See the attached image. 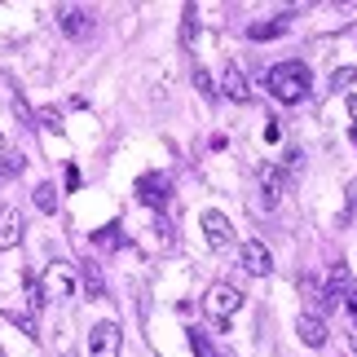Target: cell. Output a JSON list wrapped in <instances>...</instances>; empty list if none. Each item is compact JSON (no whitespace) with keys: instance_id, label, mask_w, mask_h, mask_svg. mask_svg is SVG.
Returning a JSON list of instances; mask_svg holds the SVG:
<instances>
[{"instance_id":"obj_15","label":"cell","mask_w":357,"mask_h":357,"mask_svg":"<svg viewBox=\"0 0 357 357\" xmlns=\"http://www.w3.org/2000/svg\"><path fill=\"white\" fill-rule=\"evenodd\" d=\"M195 40H199V9L185 5V13H181V45L195 49Z\"/></svg>"},{"instance_id":"obj_9","label":"cell","mask_w":357,"mask_h":357,"mask_svg":"<svg viewBox=\"0 0 357 357\" xmlns=\"http://www.w3.org/2000/svg\"><path fill=\"white\" fill-rule=\"evenodd\" d=\"M353 291V273H349V265H331V273H326V287H322V296H326V305H340Z\"/></svg>"},{"instance_id":"obj_28","label":"cell","mask_w":357,"mask_h":357,"mask_svg":"<svg viewBox=\"0 0 357 357\" xmlns=\"http://www.w3.org/2000/svg\"><path fill=\"white\" fill-rule=\"evenodd\" d=\"M353 353H357V326H353Z\"/></svg>"},{"instance_id":"obj_8","label":"cell","mask_w":357,"mask_h":357,"mask_svg":"<svg viewBox=\"0 0 357 357\" xmlns=\"http://www.w3.org/2000/svg\"><path fill=\"white\" fill-rule=\"evenodd\" d=\"M238 260H243V269L252 273V278H265V273L273 269V256H269V247L265 243H256V238H247L238 247Z\"/></svg>"},{"instance_id":"obj_10","label":"cell","mask_w":357,"mask_h":357,"mask_svg":"<svg viewBox=\"0 0 357 357\" xmlns=\"http://www.w3.org/2000/svg\"><path fill=\"white\" fill-rule=\"evenodd\" d=\"M22 243V212L18 208H0V252Z\"/></svg>"},{"instance_id":"obj_17","label":"cell","mask_w":357,"mask_h":357,"mask_svg":"<svg viewBox=\"0 0 357 357\" xmlns=\"http://www.w3.org/2000/svg\"><path fill=\"white\" fill-rule=\"evenodd\" d=\"M260 190H265V203L273 208V203L282 199V195H278V190H282V172H269V168H265V176H260Z\"/></svg>"},{"instance_id":"obj_14","label":"cell","mask_w":357,"mask_h":357,"mask_svg":"<svg viewBox=\"0 0 357 357\" xmlns=\"http://www.w3.org/2000/svg\"><path fill=\"white\" fill-rule=\"evenodd\" d=\"M36 208L45 212V216L58 212V185H53V181H40V185H36Z\"/></svg>"},{"instance_id":"obj_1","label":"cell","mask_w":357,"mask_h":357,"mask_svg":"<svg viewBox=\"0 0 357 357\" xmlns=\"http://www.w3.org/2000/svg\"><path fill=\"white\" fill-rule=\"evenodd\" d=\"M265 89H269L282 106H296V102L309 98L313 75H309L305 62H278V66H269V71H265Z\"/></svg>"},{"instance_id":"obj_23","label":"cell","mask_w":357,"mask_h":357,"mask_svg":"<svg viewBox=\"0 0 357 357\" xmlns=\"http://www.w3.org/2000/svg\"><path fill=\"white\" fill-rule=\"evenodd\" d=\"M13 322H18L26 335H36V318H31V313H13Z\"/></svg>"},{"instance_id":"obj_24","label":"cell","mask_w":357,"mask_h":357,"mask_svg":"<svg viewBox=\"0 0 357 357\" xmlns=\"http://www.w3.org/2000/svg\"><path fill=\"white\" fill-rule=\"evenodd\" d=\"M66 190H79V168H66Z\"/></svg>"},{"instance_id":"obj_21","label":"cell","mask_w":357,"mask_h":357,"mask_svg":"<svg viewBox=\"0 0 357 357\" xmlns=\"http://www.w3.org/2000/svg\"><path fill=\"white\" fill-rule=\"evenodd\" d=\"M353 79H357V71H353V66H344V71L331 75V89H344V84H353Z\"/></svg>"},{"instance_id":"obj_3","label":"cell","mask_w":357,"mask_h":357,"mask_svg":"<svg viewBox=\"0 0 357 357\" xmlns=\"http://www.w3.org/2000/svg\"><path fill=\"white\" fill-rule=\"evenodd\" d=\"M199 225H203V238H208V247H216V252H225V247L234 243V225H229L225 212L208 208V212L199 216Z\"/></svg>"},{"instance_id":"obj_29","label":"cell","mask_w":357,"mask_h":357,"mask_svg":"<svg viewBox=\"0 0 357 357\" xmlns=\"http://www.w3.org/2000/svg\"><path fill=\"white\" fill-rule=\"evenodd\" d=\"M353 208H357V190H353Z\"/></svg>"},{"instance_id":"obj_27","label":"cell","mask_w":357,"mask_h":357,"mask_svg":"<svg viewBox=\"0 0 357 357\" xmlns=\"http://www.w3.org/2000/svg\"><path fill=\"white\" fill-rule=\"evenodd\" d=\"M344 305H349V309H353V313H357V287H353V291H349V296H344Z\"/></svg>"},{"instance_id":"obj_19","label":"cell","mask_w":357,"mask_h":357,"mask_svg":"<svg viewBox=\"0 0 357 357\" xmlns=\"http://www.w3.org/2000/svg\"><path fill=\"white\" fill-rule=\"evenodd\" d=\"M195 89L203 93V98H216V89H212V75L203 71V66H195Z\"/></svg>"},{"instance_id":"obj_13","label":"cell","mask_w":357,"mask_h":357,"mask_svg":"<svg viewBox=\"0 0 357 357\" xmlns=\"http://www.w3.org/2000/svg\"><path fill=\"white\" fill-rule=\"evenodd\" d=\"M93 247H98V252H119V247H123V225H102V229H93Z\"/></svg>"},{"instance_id":"obj_20","label":"cell","mask_w":357,"mask_h":357,"mask_svg":"<svg viewBox=\"0 0 357 357\" xmlns=\"http://www.w3.org/2000/svg\"><path fill=\"white\" fill-rule=\"evenodd\" d=\"M40 123H45V128H53V132H58V128H62V115L53 111V106H45V111H40Z\"/></svg>"},{"instance_id":"obj_5","label":"cell","mask_w":357,"mask_h":357,"mask_svg":"<svg viewBox=\"0 0 357 357\" xmlns=\"http://www.w3.org/2000/svg\"><path fill=\"white\" fill-rule=\"evenodd\" d=\"M40 291H45V305H49V300H71L75 296V273H71V265L58 260V265L45 273V287H40Z\"/></svg>"},{"instance_id":"obj_7","label":"cell","mask_w":357,"mask_h":357,"mask_svg":"<svg viewBox=\"0 0 357 357\" xmlns=\"http://www.w3.org/2000/svg\"><path fill=\"white\" fill-rule=\"evenodd\" d=\"M137 199H142L146 208H168V203H172V181L159 176V172H150V176L137 181Z\"/></svg>"},{"instance_id":"obj_30","label":"cell","mask_w":357,"mask_h":357,"mask_svg":"<svg viewBox=\"0 0 357 357\" xmlns=\"http://www.w3.org/2000/svg\"><path fill=\"white\" fill-rule=\"evenodd\" d=\"M0 357H5V349H0Z\"/></svg>"},{"instance_id":"obj_12","label":"cell","mask_w":357,"mask_h":357,"mask_svg":"<svg viewBox=\"0 0 357 357\" xmlns=\"http://www.w3.org/2000/svg\"><path fill=\"white\" fill-rule=\"evenodd\" d=\"M221 93H225L229 102H247V98H252V89H247V75L238 71V66H229V71H225V79H221Z\"/></svg>"},{"instance_id":"obj_4","label":"cell","mask_w":357,"mask_h":357,"mask_svg":"<svg viewBox=\"0 0 357 357\" xmlns=\"http://www.w3.org/2000/svg\"><path fill=\"white\" fill-rule=\"evenodd\" d=\"M119 344H123L119 322H98L89 331V357H119Z\"/></svg>"},{"instance_id":"obj_11","label":"cell","mask_w":357,"mask_h":357,"mask_svg":"<svg viewBox=\"0 0 357 357\" xmlns=\"http://www.w3.org/2000/svg\"><path fill=\"white\" fill-rule=\"evenodd\" d=\"M296 331H300V340H305L309 349H322V344H326V322H322V318H313V313H300Z\"/></svg>"},{"instance_id":"obj_6","label":"cell","mask_w":357,"mask_h":357,"mask_svg":"<svg viewBox=\"0 0 357 357\" xmlns=\"http://www.w3.org/2000/svg\"><path fill=\"white\" fill-rule=\"evenodd\" d=\"M58 26H62L66 40H89L93 36V13L79 9V5H62L58 9Z\"/></svg>"},{"instance_id":"obj_26","label":"cell","mask_w":357,"mask_h":357,"mask_svg":"<svg viewBox=\"0 0 357 357\" xmlns=\"http://www.w3.org/2000/svg\"><path fill=\"white\" fill-rule=\"evenodd\" d=\"M5 155H9V146H5V137H0V176H5Z\"/></svg>"},{"instance_id":"obj_2","label":"cell","mask_w":357,"mask_h":357,"mask_svg":"<svg viewBox=\"0 0 357 357\" xmlns=\"http://www.w3.org/2000/svg\"><path fill=\"white\" fill-rule=\"evenodd\" d=\"M238 309H243V291H238V287H229V282H212L208 291H203V313H208V318L221 326V331H225L229 322H234V313H238Z\"/></svg>"},{"instance_id":"obj_25","label":"cell","mask_w":357,"mask_h":357,"mask_svg":"<svg viewBox=\"0 0 357 357\" xmlns=\"http://www.w3.org/2000/svg\"><path fill=\"white\" fill-rule=\"evenodd\" d=\"M349 115H353V123H357V98H349ZM353 142H357V128H353Z\"/></svg>"},{"instance_id":"obj_22","label":"cell","mask_w":357,"mask_h":357,"mask_svg":"<svg viewBox=\"0 0 357 357\" xmlns=\"http://www.w3.org/2000/svg\"><path fill=\"white\" fill-rule=\"evenodd\" d=\"M287 176H300V159H305V155H300V150H287Z\"/></svg>"},{"instance_id":"obj_16","label":"cell","mask_w":357,"mask_h":357,"mask_svg":"<svg viewBox=\"0 0 357 357\" xmlns=\"http://www.w3.org/2000/svg\"><path fill=\"white\" fill-rule=\"evenodd\" d=\"M282 31H287V22H252V26H247L252 40H278Z\"/></svg>"},{"instance_id":"obj_18","label":"cell","mask_w":357,"mask_h":357,"mask_svg":"<svg viewBox=\"0 0 357 357\" xmlns=\"http://www.w3.org/2000/svg\"><path fill=\"white\" fill-rule=\"evenodd\" d=\"M79 273H84V287H89V296H93V300H102V296H106V287H102V273H98V265H79Z\"/></svg>"}]
</instances>
